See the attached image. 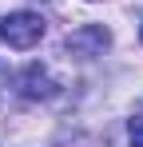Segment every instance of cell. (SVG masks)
<instances>
[{
    "mask_svg": "<svg viewBox=\"0 0 143 147\" xmlns=\"http://www.w3.org/2000/svg\"><path fill=\"white\" fill-rule=\"evenodd\" d=\"M0 40L16 52H28L44 40V16L40 12H8L0 20Z\"/></svg>",
    "mask_w": 143,
    "mask_h": 147,
    "instance_id": "cell-1",
    "label": "cell"
},
{
    "mask_svg": "<svg viewBox=\"0 0 143 147\" xmlns=\"http://www.w3.org/2000/svg\"><path fill=\"white\" fill-rule=\"evenodd\" d=\"M107 44H111V36L103 24H84L68 36V52H76V56H103Z\"/></svg>",
    "mask_w": 143,
    "mask_h": 147,
    "instance_id": "cell-2",
    "label": "cell"
},
{
    "mask_svg": "<svg viewBox=\"0 0 143 147\" xmlns=\"http://www.w3.org/2000/svg\"><path fill=\"white\" fill-rule=\"evenodd\" d=\"M20 96L28 99H48V96H56V84H52V76L44 72V68H28V72H20Z\"/></svg>",
    "mask_w": 143,
    "mask_h": 147,
    "instance_id": "cell-3",
    "label": "cell"
},
{
    "mask_svg": "<svg viewBox=\"0 0 143 147\" xmlns=\"http://www.w3.org/2000/svg\"><path fill=\"white\" fill-rule=\"evenodd\" d=\"M127 135H131V147H143V119L127 123Z\"/></svg>",
    "mask_w": 143,
    "mask_h": 147,
    "instance_id": "cell-4",
    "label": "cell"
},
{
    "mask_svg": "<svg viewBox=\"0 0 143 147\" xmlns=\"http://www.w3.org/2000/svg\"><path fill=\"white\" fill-rule=\"evenodd\" d=\"M139 36H143V28H139Z\"/></svg>",
    "mask_w": 143,
    "mask_h": 147,
    "instance_id": "cell-5",
    "label": "cell"
}]
</instances>
